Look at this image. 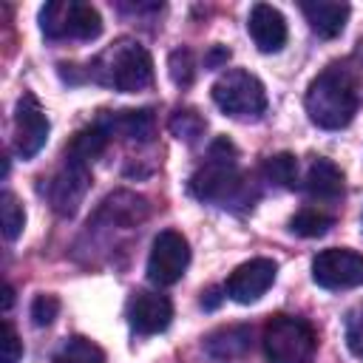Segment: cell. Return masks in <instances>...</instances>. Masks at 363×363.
<instances>
[{
  "label": "cell",
  "mask_w": 363,
  "mask_h": 363,
  "mask_svg": "<svg viewBox=\"0 0 363 363\" xmlns=\"http://www.w3.org/2000/svg\"><path fill=\"white\" fill-rule=\"evenodd\" d=\"M247 31H250L252 43L258 45V51H264V54H275L286 45V20L269 3H255L250 9Z\"/></svg>",
  "instance_id": "obj_13"
},
{
  "label": "cell",
  "mask_w": 363,
  "mask_h": 363,
  "mask_svg": "<svg viewBox=\"0 0 363 363\" xmlns=\"http://www.w3.org/2000/svg\"><path fill=\"white\" fill-rule=\"evenodd\" d=\"M213 102L233 119H258L267 111V91L264 82L244 71V68H230L224 71L213 88H210Z\"/></svg>",
  "instance_id": "obj_6"
},
{
  "label": "cell",
  "mask_w": 363,
  "mask_h": 363,
  "mask_svg": "<svg viewBox=\"0 0 363 363\" xmlns=\"http://www.w3.org/2000/svg\"><path fill=\"white\" fill-rule=\"evenodd\" d=\"M111 136H122L130 142H150L156 133V116L150 108H128L116 113H102Z\"/></svg>",
  "instance_id": "obj_15"
},
{
  "label": "cell",
  "mask_w": 363,
  "mask_h": 363,
  "mask_svg": "<svg viewBox=\"0 0 363 363\" xmlns=\"http://www.w3.org/2000/svg\"><path fill=\"white\" fill-rule=\"evenodd\" d=\"M303 105H306L309 119L318 128H323V130L346 128L354 119L357 105H360V91H357L354 74L346 65H340V62L326 65L309 82Z\"/></svg>",
  "instance_id": "obj_2"
},
{
  "label": "cell",
  "mask_w": 363,
  "mask_h": 363,
  "mask_svg": "<svg viewBox=\"0 0 363 363\" xmlns=\"http://www.w3.org/2000/svg\"><path fill=\"white\" fill-rule=\"evenodd\" d=\"M40 28L48 40H79L91 43L102 34V17L91 3L51 0L40 9Z\"/></svg>",
  "instance_id": "obj_5"
},
{
  "label": "cell",
  "mask_w": 363,
  "mask_h": 363,
  "mask_svg": "<svg viewBox=\"0 0 363 363\" xmlns=\"http://www.w3.org/2000/svg\"><path fill=\"white\" fill-rule=\"evenodd\" d=\"M108 142H111V130L99 116L96 122H91L88 128H82L71 136V142L65 145V159L77 162V164H91L108 147Z\"/></svg>",
  "instance_id": "obj_17"
},
{
  "label": "cell",
  "mask_w": 363,
  "mask_h": 363,
  "mask_svg": "<svg viewBox=\"0 0 363 363\" xmlns=\"http://www.w3.org/2000/svg\"><path fill=\"white\" fill-rule=\"evenodd\" d=\"M167 128H170V133H173L176 139H184V142H196V139L204 133L207 122H204V116H201L199 111H193V108H179V111L170 116Z\"/></svg>",
  "instance_id": "obj_22"
},
{
  "label": "cell",
  "mask_w": 363,
  "mask_h": 363,
  "mask_svg": "<svg viewBox=\"0 0 363 363\" xmlns=\"http://www.w3.org/2000/svg\"><path fill=\"white\" fill-rule=\"evenodd\" d=\"M0 216H3V235L9 241H14L26 227V210L11 190H3V196H0Z\"/></svg>",
  "instance_id": "obj_23"
},
{
  "label": "cell",
  "mask_w": 363,
  "mask_h": 363,
  "mask_svg": "<svg viewBox=\"0 0 363 363\" xmlns=\"http://www.w3.org/2000/svg\"><path fill=\"white\" fill-rule=\"evenodd\" d=\"M264 354L269 363H312L318 352L315 329L295 315H275L264 326Z\"/></svg>",
  "instance_id": "obj_4"
},
{
  "label": "cell",
  "mask_w": 363,
  "mask_h": 363,
  "mask_svg": "<svg viewBox=\"0 0 363 363\" xmlns=\"http://www.w3.org/2000/svg\"><path fill=\"white\" fill-rule=\"evenodd\" d=\"M91 184V170L88 164H77V162H68L65 159V167L54 176V182L48 184V199H51V207L60 213V216H74L79 201L85 199V190Z\"/></svg>",
  "instance_id": "obj_11"
},
{
  "label": "cell",
  "mask_w": 363,
  "mask_h": 363,
  "mask_svg": "<svg viewBox=\"0 0 363 363\" xmlns=\"http://www.w3.org/2000/svg\"><path fill=\"white\" fill-rule=\"evenodd\" d=\"M312 281L323 289H354L363 284V255L346 247L323 250L312 258Z\"/></svg>",
  "instance_id": "obj_8"
},
{
  "label": "cell",
  "mask_w": 363,
  "mask_h": 363,
  "mask_svg": "<svg viewBox=\"0 0 363 363\" xmlns=\"http://www.w3.org/2000/svg\"><path fill=\"white\" fill-rule=\"evenodd\" d=\"M85 79H94V82H99L105 88H113L119 94L145 91L153 82L150 51L142 43L130 40V37H119L102 54H96L88 62Z\"/></svg>",
  "instance_id": "obj_3"
},
{
  "label": "cell",
  "mask_w": 363,
  "mask_h": 363,
  "mask_svg": "<svg viewBox=\"0 0 363 363\" xmlns=\"http://www.w3.org/2000/svg\"><path fill=\"white\" fill-rule=\"evenodd\" d=\"M190 264V244L179 230H162L153 238L147 255V281L156 286H173Z\"/></svg>",
  "instance_id": "obj_7"
},
{
  "label": "cell",
  "mask_w": 363,
  "mask_h": 363,
  "mask_svg": "<svg viewBox=\"0 0 363 363\" xmlns=\"http://www.w3.org/2000/svg\"><path fill=\"white\" fill-rule=\"evenodd\" d=\"M48 116L43 113L34 94H23L14 108V150L23 159H34L48 142Z\"/></svg>",
  "instance_id": "obj_9"
},
{
  "label": "cell",
  "mask_w": 363,
  "mask_h": 363,
  "mask_svg": "<svg viewBox=\"0 0 363 363\" xmlns=\"http://www.w3.org/2000/svg\"><path fill=\"white\" fill-rule=\"evenodd\" d=\"M301 11H303L309 28L323 40L337 37L346 28V20L352 14V9L346 3H335V0H309V3H301Z\"/></svg>",
  "instance_id": "obj_14"
},
{
  "label": "cell",
  "mask_w": 363,
  "mask_h": 363,
  "mask_svg": "<svg viewBox=\"0 0 363 363\" xmlns=\"http://www.w3.org/2000/svg\"><path fill=\"white\" fill-rule=\"evenodd\" d=\"M128 320L139 335H159L173 320V303L159 292H136L128 303Z\"/></svg>",
  "instance_id": "obj_12"
},
{
  "label": "cell",
  "mask_w": 363,
  "mask_h": 363,
  "mask_svg": "<svg viewBox=\"0 0 363 363\" xmlns=\"http://www.w3.org/2000/svg\"><path fill=\"white\" fill-rule=\"evenodd\" d=\"M11 303H14V289L6 284V286H3V309H9Z\"/></svg>",
  "instance_id": "obj_30"
},
{
  "label": "cell",
  "mask_w": 363,
  "mask_h": 363,
  "mask_svg": "<svg viewBox=\"0 0 363 363\" xmlns=\"http://www.w3.org/2000/svg\"><path fill=\"white\" fill-rule=\"evenodd\" d=\"M167 71H170V79L179 85V88H187L193 85L196 79V57L190 48H176L170 51L167 57Z\"/></svg>",
  "instance_id": "obj_24"
},
{
  "label": "cell",
  "mask_w": 363,
  "mask_h": 363,
  "mask_svg": "<svg viewBox=\"0 0 363 363\" xmlns=\"http://www.w3.org/2000/svg\"><path fill=\"white\" fill-rule=\"evenodd\" d=\"M238 150L227 136H218L210 150L204 164L190 176V193L199 201H210L218 207H252L258 199V190L250 187L247 176L238 170Z\"/></svg>",
  "instance_id": "obj_1"
},
{
  "label": "cell",
  "mask_w": 363,
  "mask_h": 363,
  "mask_svg": "<svg viewBox=\"0 0 363 363\" xmlns=\"http://www.w3.org/2000/svg\"><path fill=\"white\" fill-rule=\"evenodd\" d=\"M23 357V340L17 337L14 326L9 320H3V332H0V363H17Z\"/></svg>",
  "instance_id": "obj_26"
},
{
  "label": "cell",
  "mask_w": 363,
  "mask_h": 363,
  "mask_svg": "<svg viewBox=\"0 0 363 363\" xmlns=\"http://www.w3.org/2000/svg\"><path fill=\"white\" fill-rule=\"evenodd\" d=\"M346 346H349V352L354 357L363 360V306L354 309L349 315V320H346Z\"/></svg>",
  "instance_id": "obj_27"
},
{
  "label": "cell",
  "mask_w": 363,
  "mask_h": 363,
  "mask_svg": "<svg viewBox=\"0 0 363 363\" xmlns=\"http://www.w3.org/2000/svg\"><path fill=\"white\" fill-rule=\"evenodd\" d=\"M275 275H278V264L272 258H250L230 272L224 292L235 303H252L272 286Z\"/></svg>",
  "instance_id": "obj_10"
},
{
  "label": "cell",
  "mask_w": 363,
  "mask_h": 363,
  "mask_svg": "<svg viewBox=\"0 0 363 363\" xmlns=\"http://www.w3.org/2000/svg\"><path fill=\"white\" fill-rule=\"evenodd\" d=\"M54 363H105V352L94 340H88L82 335H74L57 349Z\"/></svg>",
  "instance_id": "obj_19"
},
{
  "label": "cell",
  "mask_w": 363,
  "mask_h": 363,
  "mask_svg": "<svg viewBox=\"0 0 363 363\" xmlns=\"http://www.w3.org/2000/svg\"><path fill=\"white\" fill-rule=\"evenodd\" d=\"M221 301H224L221 289H218V286H210V289L204 292V298H201V306H204V309H216Z\"/></svg>",
  "instance_id": "obj_29"
},
{
  "label": "cell",
  "mask_w": 363,
  "mask_h": 363,
  "mask_svg": "<svg viewBox=\"0 0 363 363\" xmlns=\"http://www.w3.org/2000/svg\"><path fill=\"white\" fill-rule=\"evenodd\" d=\"M57 315H60V298L37 295L31 301V320H34V326H48V323H54Z\"/></svg>",
  "instance_id": "obj_25"
},
{
  "label": "cell",
  "mask_w": 363,
  "mask_h": 363,
  "mask_svg": "<svg viewBox=\"0 0 363 363\" xmlns=\"http://www.w3.org/2000/svg\"><path fill=\"white\" fill-rule=\"evenodd\" d=\"M204 349L218 363L235 360V357H241L250 349V329L247 326H221V329L207 335Z\"/></svg>",
  "instance_id": "obj_18"
},
{
  "label": "cell",
  "mask_w": 363,
  "mask_h": 363,
  "mask_svg": "<svg viewBox=\"0 0 363 363\" xmlns=\"http://www.w3.org/2000/svg\"><path fill=\"white\" fill-rule=\"evenodd\" d=\"M335 224V218L318 207H303L298 210L292 218H289V230L295 235H303V238H318V235H326L329 227Z\"/></svg>",
  "instance_id": "obj_20"
},
{
  "label": "cell",
  "mask_w": 363,
  "mask_h": 363,
  "mask_svg": "<svg viewBox=\"0 0 363 363\" xmlns=\"http://www.w3.org/2000/svg\"><path fill=\"white\" fill-rule=\"evenodd\" d=\"M264 176L267 182L278 187H295L298 182V159L292 153H275L264 159Z\"/></svg>",
  "instance_id": "obj_21"
},
{
  "label": "cell",
  "mask_w": 363,
  "mask_h": 363,
  "mask_svg": "<svg viewBox=\"0 0 363 363\" xmlns=\"http://www.w3.org/2000/svg\"><path fill=\"white\" fill-rule=\"evenodd\" d=\"M230 62V48L227 45H213L204 54V68H224Z\"/></svg>",
  "instance_id": "obj_28"
},
{
  "label": "cell",
  "mask_w": 363,
  "mask_h": 363,
  "mask_svg": "<svg viewBox=\"0 0 363 363\" xmlns=\"http://www.w3.org/2000/svg\"><path fill=\"white\" fill-rule=\"evenodd\" d=\"M303 190L309 193V199H318V201H335L343 196V170L326 159V156H318L312 164H309V173L303 179Z\"/></svg>",
  "instance_id": "obj_16"
}]
</instances>
